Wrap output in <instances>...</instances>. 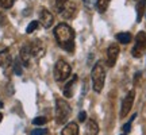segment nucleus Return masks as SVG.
<instances>
[{
	"mask_svg": "<svg viewBox=\"0 0 146 135\" xmlns=\"http://www.w3.org/2000/svg\"><path fill=\"white\" fill-rule=\"evenodd\" d=\"M47 122V119L45 118V116H38V118H35V119L33 120V124L34 126H42V124H45Z\"/></svg>",
	"mask_w": 146,
	"mask_h": 135,
	"instance_id": "5701e85b",
	"label": "nucleus"
},
{
	"mask_svg": "<svg viewBox=\"0 0 146 135\" xmlns=\"http://www.w3.org/2000/svg\"><path fill=\"white\" fill-rule=\"evenodd\" d=\"M66 3H68V0H53V5H54L56 11L60 12V14H61V11L64 10V7H65Z\"/></svg>",
	"mask_w": 146,
	"mask_h": 135,
	"instance_id": "6ab92c4d",
	"label": "nucleus"
},
{
	"mask_svg": "<svg viewBox=\"0 0 146 135\" xmlns=\"http://www.w3.org/2000/svg\"><path fill=\"white\" fill-rule=\"evenodd\" d=\"M145 11H146V0H138V3H137V22L138 23L141 22Z\"/></svg>",
	"mask_w": 146,
	"mask_h": 135,
	"instance_id": "4468645a",
	"label": "nucleus"
},
{
	"mask_svg": "<svg viewBox=\"0 0 146 135\" xmlns=\"http://www.w3.org/2000/svg\"><path fill=\"white\" fill-rule=\"evenodd\" d=\"M76 81H77V76H73L72 80L65 85V88H64V95H65L66 97H72L73 96V87H74Z\"/></svg>",
	"mask_w": 146,
	"mask_h": 135,
	"instance_id": "2eb2a0df",
	"label": "nucleus"
},
{
	"mask_svg": "<svg viewBox=\"0 0 146 135\" xmlns=\"http://www.w3.org/2000/svg\"><path fill=\"white\" fill-rule=\"evenodd\" d=\"M62 135H78V126L74 122H69L62 128Z\"/></svg>",
	"mask_w": 146,
	"mask_h": 135,
	"instance_id": "9d476101",
	"label": "nucleus"
},
{
	"mask_svg": "<svg viewBox=\"0 0 146 135\" xmlns=\"http://www.w3.org/2000/svg\"><path fill=\"white\" fill-rule=\"evenodd\" d=\"M46 134V130L45 128H35L30 132V135H45Z\"/></svg>",
	"mask_w": 146,
	"mask_h": 135,
	"instance_id": "393cba45",
	"label": "nucleus"
},
{
	"mask_svg": "<svg viewBox=\"0 0 146 135\" xmlns=\"http://www.w3.org/2000/svg\"><path fill=\"white\" fill-rule=\"evenodd\" d=\"M122 135H127V134H122Z\"/></svg>",
	"mask_w": 146,
	"mask_h": 135,
	"instance_id": "c756f323",
	"label": "nucleus"
},
{
	"mask_svg": "<svg viewBox=\"0 0 146 135\" xmlns=\"http://www.w3.org/2000/svg\"><path fill=\"white\" fill-rule=\"evenodd\" d=\"M135 118H137V114H134V115H133V116L130 118V120H129V122H127V123L123 126V132H125V134H129V132H130L131 124H133V122H134V119H135Z\"/></svg>",
	"mask_w": 146,
	"mask_h": 135,
	"instance_id": "412c9836",
	"label": "nucleus"
},
{
	"mask_svg": "<svg viewBox=\"0 0 146 135\" xmlns=\"http://www.w3.org/2000/svg\"><path fill=\"white\" fill-rule=\"evenodd\" d=\"M111 0H96V7H98V11L99 12H106L107 8H108Z\"/></svg>",
	"mask_w": 146,
	"mask_h": 135,
	"instance_id": "a211bd4d",
	"label": "nucleus"
},
{
	"mask_svg": "<svg viewBox=\"0 0 146 135\" xmlns=\"http://www.w3.org/2000/svg\"><path fill=\"white\" fill-rule=\"evenodd\" d=\"M131 39H133V35H131L130 32H118V34H116V41L120 42V43H123V45L130 43Z\"/></svg>",
	"mask_w": 146,
	"mask_h": 135,
	"instance_id": "dca6fc26",
	"label": "nucleus"
},
{
	"mask_svg": "<svg viewBox=\"0 0 146 135\" xmlns=\"http://www.w3.org/2000/svg\"><path fill=\"white\" fill-rule=\"evenodd\" d=\"M83 1L85 3V4H91V3H92L94 0H83Z\"/></svg>",
	"mask_w": 146,
	"mask_h": 135,
	"instance_id": "bb28decb",
	"label": "nucleus"
},
{
	"mask_svg": "<svg viewBox=\"0 0 146 135\" xmlns=\"http://www.w3.org/2000/svg\"><path fill=\"white\" fill-rule=\"evenodd\" d=\"M29 46H30V52H31L33 57L41 58L45 54V45H43V42L41 39H34Z\"/></svg>",
	"mask_w": 146,
	"mask_h": 135,
	"instance_id": "6e6552de",
	"label": "nucleus"
},
{
	"mask_svg": "<svg viewBox=\"0 0 146 135\" xmlns=\"http://www.w3.org/2000/svg\"><path fill=\"white\" fill-rule=\"evenodd\" d=\"M74 12H76V5H74V3L68 1V3L65 4V7H64V10L61 11V15L68 19V18H72V16L74 15Z\"/></svg>",
	"mask_w": 146,
	"mask_h": 135,
	"instance_id": "f8f14e48",
	"label": "nucleus"
},
{
	"mask_svg": "<svg viewBox=\"0 0 146 135\" xmlns=\"http://www.w3.org/2000/svg\"><path fill=\"white\" fill-rule=\"evenodd\" d=\"M145 50H146V32L139 31L135 36V43H134V47L131 50V54H133L134 58H139L142 57Z\"/></svg>",
	"mask_w": 146,
	"mask_h": 135,
	"instance_id": "39448f33",
	"label": "nucleus"
},
{
	"mask_svg": "<svg viewBox=\"0 0 146 135\" xmlns=\"http://www.w3.org/2000/svg\"><path fill=\"white\" fill-rule=\"evenodd\" d=\"M39 22H41V24L45 27V28L52 27L53 22H54V18H53L52 12L47 11L46 8H42L41 12H39Z\"/></svg>",
	"mask_w": 146,
	"mask_h": 135,
	"instance_id": "1a4fd4ad",
	"label": "nucleus"
},
{
	"mask_svg": "<svg viewBox=\"0 0 146 135\" xmlns=\"http://www.w3.org/2000/svg\"><path fill=\"white\" fill-rule=\"evenodd\" d=\"M0 5L3 8H11L14 5V0H0Z\"/></svg>",
	"mask_w": 146,
	"mask_h": 135,
	"instance_id": "b1692460",
	"label": "nucleus"
},
{
	"mask_svg": "<svg viewBox=\"0 0 146 135\" xmlns=\"http://www.w3.org/2000/svg\"><path fill=\"white\" fill-rule=\"evenodd\" d=\"M10 53H8V50L5 49V50H3V52L0 53V66H5V65H8L10 64Z\"/></svg>",
	"mask_w": 146,
	"mask_h": 135,
	"instance_id": "f3484780",
	"label": "nucleus"
},
{
	"mask_svg": "<svg viewBox=\"0 0 146 135\" xmlns=\"http://www.w3.org/2000/svg\"><path fill=\"white\" fill-rule=\"evenodd\" d=\"M14 72H15L16 76H22V73H23V69H22V64L21 61L16 58L15 61H14Z\"/></svg>",
	"mask_w": 146,
	"mask_h": 135,
	"instance_id": "aec40b11",
	"label": "nucleus"
},
{
	"mask_svg": "<svg viewBox=\"0 0 146 135\" xmlns=\"http://www.w3.org/2000/svg\"><path fill=\"white\" fill-rule=\"evenodd\" d=\"M1 119H3V115H1V112H0V122H1Z\"/></svg>",
	"mask_w": 146,
	"mask_h": 135,
	"instance_id": "cd10ccee",
	"label": "nucleus"
},
{
	"mask_svg": "<svg viewBox=\"0 0 146 135\" xmlns=\"http://www.w3.org/2000/svg\"><path fill=\"white\" fill-rule=\"evenodd\" d=\"M91 77H92V87H94V91L100 93L103 91V87H104V81H106V70L102 62H98L92 69V73H91Z\"/></svg>",
	"mask_w": 146,
	"mask_h": 135,
	"instance_id": "f03ea898",
	"label": "nucleus"
},
{
	"mask_svg": "<svg viewBox=\"0 0 146 135\" xmlns=\"http://www.w3.org/2000/svg\"><path fill=\"white\" fill-rule=\"evenodd\" d=\"M70 73H72V68L68 62H65L64 60H60V61L56 62V65H54V78H56V81H58V83L65 81L70 76Z\"/></svg>",
	"mask_w": 146,
	"mask_h": 135,
	"instance_id": "20e7f679",
	"label": "nucleus"
},
{
	"mask_svg": "<svg viewBox=\"0 0 146 135\" xmlns=\"http://www.w3.org/2000/svg\"><path fill=\"white\" fill-rule=\"evenodd\" d=\"M30 58H31V52H30V46L26 45L21 49V60L25 66H29L30 64Z\"/></svg>",
	"mask_w": 146,
	"mask_h": 135,
	"instance_id": "9b49d317",
	"label": "nucleus"
},
{
	"mask_svg": "<svg viewBox=\"0 0 146 135\" xmlns=\"http://www.w3.org/2000/svg\"><path fill=\"white\" fill-rule=\"evenodd\" d=\"M118 56H119V46L115 45V43L110 45L108 49H107V61H106V64L110 68H112L116 62V60H118Z\"/></svg>",
	"mask_w": 146,
	"mask_h": 135,
	"instance_id": "0eeeda50",
	"label": "nucleus"
},
{
	"mask_svg": "<svg viewBox=\"0 0 146 135\" xmlns=\"http://www.w3.org/2000/svg\"><path fill=\"white\" fill-rule=\"evenodd\" d=\"M78 120H80L81 123L87 120V112H85V111H81V112L78 114Z\"/></svg>",
	"mask_w": 146,
	"mask_h": 135,
	"instance_id": "a878e982",
	"label": "nucleus"
},
{
	"mask_svg": "<svg viewBox=\"0 0 146 135\" xmlns=\"http://www.w3.org/2000/svg\"><path fill=\"white\" fill-rule=\"evenodd\" d=\"M0 108H3V103L1 101H0Z\"/></svg>",
	"mask_w": 146,
	"mask_h": 135,
	"instance_id": "c85d7f7f",
	"label": "nucleus"
},
{
	"mask_svg": "<svg viewBox=\"0 0 146 135\" xmlns=\"http://www.w3.org/2000/svg\"><path fill=\"white\" fill-rule=\"evenodd\" d=\"M70 105L66 100L64 99H57L56 100V120H57L58 124H64L66 123L70 116Z\"/></svg>",
	"mask_w": 146,
	"mask_h": 135,
	"instance_id": "7ed1b4c3",
	"label": "nucleus"
},
{
	"mask_svg": "<svg viewBox=\"0 0 146 135\" xmlns=\"http://www.w3.org/2000/svg\"><path fill=\"white\" fill-rule=\"evenodd\" d=\"M134 99H135V91L131 89L129 93L126 95V97L122 101V108H120V118H126L127 114L130 112L131 107L134 104Z\"/></svg>",
	"mask_w": 146,
	"mask_h": 135,
	"instance_id": "423d86ee",
	"label": "nucleus"
},
{
	"mask_svg": "<svg viewBox=\"0 0 146 135\" xmlns=\"http://www.w3.org/2000/svg\"><path fill=\"white\" fill-rule=\"evenodd\" d=\"M99 132V126L95 120H88L87 122V126H85V134L87 135H98Z\"/></svg>",
	"mask_w": 146,
	"mask_h": 135,
	"instance_id": "ddd939ff",
	"label": "nucleus"
},
{
	"mask_svg": "<svg viewBox=\"0 0 146 135\" xmlns=\"http://www.w3.org/2000/svg\"><path fill=\"white\" fill-rule=\"evenodd\" d=\"M38 24H39V23H38V21H33L31 23H30V24L27 26L26 32H27V34H31L33 31H35V30H36V27H38Z\"/></svg>",
	"mask_w": 146,
	"mask_h": 135,
	"instance_id": "4be33fe9",
	"label": "nucleus"
},
{
	"mask_svg": "<svg viewBox=\"0 0 146 135\" xmlns=\"http://www.w3.org/2000/svg\"><path fill=\"white\" fill-rule=\"evenodd\" d=\"M54 36L58 45L66 52H73L74 49V31L66 23H61L54 28Z\"/></svg>",
	"mask_w": 146,
	"mask_h": 135,
	"instance_id": "f257e3e1",
	"label": "nucleus"
}]
</instances>
